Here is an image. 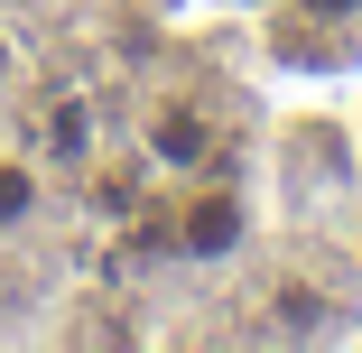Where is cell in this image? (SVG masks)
I'll use <instances>...</instances> for the list:
<instances>
[{
  "label": "cell",
  "instance_id": "cell-1",
  "mask_svg": "<svg viewBox=\"0 0 362 353\" xmlns=\"http://www.w3.org/2000/svg\"><path fill=\"white\" fill-rule=\"evenodd\" d=\"M149 158L177 168V177H214V158H223V121L195 112V103H149Z\"/></svg>",
  "mask_w": 362,
  "mask_h": 353
},
{
  "label": "cell",
  "instance_id": "cell-2",
  "mask_svg": "<svg viewBox=\"0 0 362 353\" xmlns=\"http://www.w3.org/2000/svg\"><path fill=\"white\" fill-rule=\"evenodd\" d=\"M242 224H251L242 195H233V186H204V195H186V214H177L168 242H177L186 260H233V251H242Z\"/></svg>",
  "mask_w": 362,
  "mask_h": 353
},
{
  "label": "cell",
  "instance_id": "cell-3",
  "mask_svg": "<svg viewBox=\"0 0 362 353\" xmlns=\"http://www.w3.org/2000/svg\"><path fill=\"white\" fill-rule=\"evenodd\" d=\"M47 204H56V186H47V158H37V149H10V139H0V242H28V233L47 224Z\"/></svg>",
  "mask_w": 362,
  "mask_h": 353
},
{
  "label": "cell",
  "instance_id": "cell-4",
  "mask_svg": "<svg viewBox=\"0 0 362 353\" xmlns=\"http://www.w3.org/2000/svg\"><path fill=\"white\" fill-rule=\"evenodd\" d=\"M269 307H279V335H325V325H334V316H325V298L307 289V279H279Z\"/></svg>",
  "mask_w": 362,
  "mask_h": 353
},
{
  "label": "cell",
  "instance_id": "cell-5",
  "mask_svg": "<svg viewBox=\"0 0 362 353\" xmlns=\"http://www.w3.org/2000/svg\"><path fill=\"white\" fill-rule=\"evenodd\" d=\"M298 19H325V28H344V19H362V0H288Z\"/></svg>",
  "mask_w": 362,
  "mask_h": 353
},
{
  "label": "cell",
  "instance_id": "cell-6",
  "mask_svg": "<svg viewBox=\"0 0 362 353\" xmlns=\"http://www.w3.org/2000/svg\"><path fill=\"white\" fill-rule=\"evenodd\" d=\"M10 84H19V47L0 37V103H10Z\"/></svg>",
  "mask_w": 362,
  "mask_h": 353
}]
</instances>
